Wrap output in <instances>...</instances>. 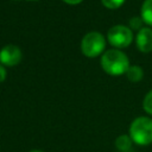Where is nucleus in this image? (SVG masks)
<instances>
[{"instance_id":"nucleus-9","label":"nucleus","mask_w":152,"mask_h":152,"mask_svg":"<svg viewBox=\"0 0 152 152\" xmlns=\"http://www.w3.org/2000/svg\"><path fill=\"white\" fill-rule=\"evenodd\" d=\"M132 142H133V141H132L131 137H129V135H126V134L118 137L116 140H115V145H116V147H118L119 150H121V151H126V150H128V148L131 147Z\"/></svg>"},{"instance_id":"nucleus-8","label":"nucleus","mask_w":152,"mask_h":152,"mask_svg":"<svg viewBox=\"0 0 152 152\" xmlns=\"http://www.w3.org/2000/svg\"><path fill=\"white\" fill-rule=\"evenodd\" d=\"M141 19L147 25L152 26V0H145L141 6Z\"/></svg>"},{"instance_id":"nucleus-14","label":"nucleus","mask_w":152,"mask_h":152,"mask_svg":"<svg viewBox=\"0 0 152 152\" xmlns=\"http://www.w3.org/2000/svg\"><path fill=\"white\" fill-rule=\"evenodd\" d=\"M63 1L66 2V4H69V5H77V4L82 2L83 0H63Z\"/></svg>"},{"instance_id":"nucleus-16","label":"nucleus","mask_w":152,"mask_h":152,"mask_svg":"<svg viewBox=\"0 0 152 152\" xmlns=\"http://www.w3.org/2000/svg\"><path fill=\"white\" fill-rule=\"evenodd\" d=\"M26 1H38V0H26Z\"/></svg>"},{"instance_id":"nucleus-7","label":"nucleus","mask_w":152,"mask_h":152,"mask_svg":"<svg viewBox=\"0 0 152 152\" xmlns=\"http://www.w3.org/2000/svg\"><path fill=\"white\" fill-rule=\"evenodd\" d=\"M126 76L131 82H139L144 77V71L139 65H129L126 71Z\"/></svg>"},{"instance_id":"nucleus-1","label":"nucleus","mask_w":152,"mask_h":152,"mask_svg":"<svg viewBox=\"0 0 152 152\" xmlns=\"http://www.w3.org/2000/svg\"><path fill=\"white\" fill-rule=\"evenodd\" d=\"M101 66L107 74L119 76L126 74L129 68V61L128 57L119 49H110L102 55Z\"/></svg>"},{"instance_id":"nucleus-4","label":"nucleus","mask_w":152,"mask_h":152,"mask_svg":"<svg viewBox=\"0 0 152 152\" xmlns=\"http://www.w3.org/2000/svg\"><path fill=\"white\" fill-rule=\"evenodd\" d=\"M107 39L114 48L122 49L132 43L133 33L132 30L125 25H115L109 28L107 33Z\"/></svg>"},{"instance_id":"nucleus-10","label":"nucleus","mask_w":152,"mask_h":152,"mask_svg":"<svg viewBox=\"0 0 152 152\" xmlns=\"http://www.w3.org/2000/svg\"><path fill=\"white\" fill-rule=\"evenodd\" d=\"M142 107H144V110L152 115V90H150L145 97H144V101H142Z\"/></svg>"},{"instance_id":"nucleus-11","label":"nucleus","mask_w":152,"mask_h":152,"mask_svg":"<svg viewBox=\"0 0 152 152\" xmlns=\"http://www.w3.org/2000/svg\"><path fill=\"white\" fill-rule=\"evenodd\" d=\"M101 1L104 7H107L109 10H115V8L121 7L126 0H101Z\"/></svg>"},{"instance_id":"nucleus-6","label":"nucleus","mask_w":152,"mask_h":152,"mask_svg":"<svg viewBox=\"0 0 152 152\" xmlns=\"http://www.w3.org/2000/svg\"><path fill=\"white\" fill-rule=\"evenodd\" d=\"M137 48L141 52H150L152 51V30L148 27H142L138 31L135 37Z\"/></svg>"},{"instance_id":"nucleus-15","label":"nucleus","mask_w":152,"mask_h":152,"mask_svg":"<svg viewBox=\"0 0 152 152\" xmlns=\"http://www.w3.org/2000/svg\"><path fill=\"white\" fill-rule=\"evenodd\" d=\"M30 152H43V151H39V150H32V151H30Z\"/></svg>"},{"instance_id":"nucleus-3","label":"nucleus","mask_w":152,"mask_h":152,"mask_svg":"<svg viewBox=\"0 0 152 152\" xmlns=\"http://www.w3.org/2000/svg\"><path fill=\"white\" fill-rule=\"evenodd\" d=\"M106 48V39L100 32L87 33L81 42V51L89 58L97 57Z\"/></svg>"},{"instance_id":"nucleus-13","label":"nucleus","mask_w":152,"mask_h":152,"mask_svg":"<svg viewBox=\"0 0 152 152\" xmlns=\"http://www.w3.org/2000/svg\"><path fill=\"white\" fill-rule=\"evenodd\" d=\"M6 75H7V72H6V69H5L2 65H0V83H1L2 81H5V78H6Z\"/></svg>"},{"instance_id":"nucleus-12","label":"nucleus","mask_w":152,"mask_h":152,"mask_svg":"<svg viewBox=\"0 0 152 152\" xmlns=\"http://www.w3.org/2000/svg\"><path fill=\"white\" fill-rule=\"evenodd\" d=\"M142 23H144V20L141 19V17H133L129 19V28L140 31L142 28Z\"/></svg>"},{"instance_id":"nucleus-2","label":"nucleus","mask_w":152,"mask_h":152,"mask_svg":"<svg viewBox=\"0 0 152 152\" xmlns=\"http://www.w3.org/2000/svg\"><path fill=\"white\" fill-rule=\"evenodd\" d=\"M129 137L138 145H148L152 142V119L139 116L134 119L129 126Z\"/></svg>"},{"instance_id":"nucleus-5","label":"nucleus","mask_w":152,"mask_h":152,"mask_svg":"<svg viewBox=\"0 0 152 152\" xmlns=\"http://www.w3.org/2000/svg\"><path fill=\"white\" fill-rule=\"evenodd\" d=\"M21 50L13 44H8L0 50V62L6 66H14L21 61Z\"/></svg>"}]
</instances>
